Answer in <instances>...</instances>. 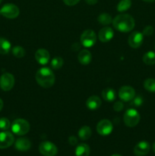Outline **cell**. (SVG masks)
Here are the masks:
<instances>
[{"label":"cell","instance_id":"52a82bcc","mask_svg":"<svg viewBox=\"0 0 155 156\" xmlns=\"http://www.w3.org/2000/svg\"><path fill=\"white\" fill-rule=\"evenodd\" d=\"M39 151L44 156H55L58 152L56 145L49 141L42 142L39 146Z\"/></svg>","mask_w":155,"mask_h":156},{"label":"cell","instance_id":"44dd1931","mask_svg":"<svg viewBox=\"0 0 155 156\" xmlns=\"http://www.w3.org/2000/svg\"><path fill=\"white\" fill-rule=\"evenodd\" d=\"M12 47V44L8 40L0 37V54H7L9 53Z\"/></svg>","mask_w":155,"mask_h":156},{"label":"cell","instance_id":"83f0119b","mask_svg":"<svg viewBox=\"0 0 155 156\" xmlns=\"http://www.w3.org/2000/svg\"><path fill=\"white\" fill-rule=\"evenodd\" d=\"M64 61L62 57L59 56H56V57L53 58L51 61V66L53 69H59L62 68L63 66Z\"/></svg>","mask_w":155,"mask_h":156},{"label":"cell","instance_id":"8992f818","mask_svg":"<svg viewBox=\"0 0 155 156\" xmlns=\"http://www.w3.org/2000/svg\"><path fill=\"white\" fill-rule=\"evenodd\" d=\"M0 12H1V15L2 16L6 18H9V19L16 18L20 13L18 6L12 4V3H7V4L4 5L0 9Z\"/></svg>","mask_w":155,"mask_h":156},{"label":"cell","instance_id":"cb8c5ba5","mask_svg":"<svg viewBox=\"0 0 155 156\" xmlns=\"http://www.w3.org/2000/svg\"><path fill=\"white\" fill-rule=\"evenodd\" d=\"M97 21H98L99 24L104 26L108 25V24H111V23L112 22V17H111L110 15H109V14L107 13L100 14V15L98 16Z\"/></svg>","mask_w":155,"mask_h":156},{"label":"cell","instance_id":"6da1fadb","mask_svg":"<svg viewBox=\"0 0 155 156\" xmlns=\"http://www.w3.org/2000/svg\"><path fill=\"white\" fill-rule=\"evenodd\" d=\"M114 28L123 33L131 31L135 27V21L133 17L128 14H120L112 21Z\"/></svg>","mask_w":155,"mask_h":156},{"label":"cell","instance_id":"d590c367","mask_svg":"<svg viewBox=\"0 0 155 156\" xmlns=\"http://www.w3.org/2000/svg\"><path fill=\"white\" fill-rule=\"evenodd\" d=\"M2 108H3V101L0 98V111H2Z\"/></svg>","mask_w":155,"mask_h":156},{"label":"cell","instance_id":"f35d334b","mask_svg":"<svg viewBox=\"0 0 155 156\" xmlns=\"http://www.w3.org/2000/svg\"><path fill=\"white\" fill-rule=\"evenodd\" d=\"M111 156H122V155H119V154H114V155H111Z\"/></svg>","mask_w":155,"mask_h":156},{"label":"cell","instance_id":"1f68e13d","mask_svg":"<svg viewBox=\"0 0 155 156\" xmlns=\"http://www.w3.org/2000/svg\"><path fill=\"white\" fill-rule=\"evenodd\" d=\"M79 1L80 0H63L64 3L68 6L75 5L76 4H78L79 2Z\"/></svg>","mask_w":155,"mask_h":156},{"label":"cell","instance_id":"d6986e66","mask_svg":"<svg viewBox=\"0 0 155 156\" xmlns=\"http://www.w3.org/2000/svg\"><path fill=\"white\" fill-rule=\"evenodd\" d=\"M91 149L85 143L79 144L75 149V156H89Z\"/></svg>","mask_w":155,"mask_h":156},{"label":"cell","instance_id":"f546056e","mask_svg":"<svg viewBox=\"0 0 155 156\" xmlns=\"http://www.w3.org/2000/svg\"><path fill=\"white\" fill-rule=\"evenodd\" d=\"M153 33V27L152 26H146L143 30V34L144 36H151Z\"/></svg>","mask_w":155,"mask_h":156},{"label":"cell","instance_id":"d4e9b609","mask_svg":"<svg viewBox=\"0 0 155 156\" xmlns=\"http://www.w3.org/2000/svg\"><path fill=\"white\" fill-rule=\"evenodd\" d=\"M132 5L131 0H121L117 5V11L119 12H124L130 9Z\"/></svg>","mask_w":155,"mask_h":156},{"label":"cell","instance_id":"74e56055","mask_svg":"<svg viewBox=\"0 0 155 156\" xmlns=\"http://www.w3.org/2000/svg\"><path fill=\"white\" fill-rule=\"evenodd\" d=\"M152 149H153V152H154V153H155V143L153 144V146H152Z\"/></svg>","mask_w":155,"mask_h":156},{"label":"cell","instance_id":"2e32d148","mask_svg":"<svg viewBox=\"0 0 155 156\" xmlns=\"http://www.w3.org/2000/svg\"><path fill=\"white\" fill-rule=\"evenodd\" d=\"M15 149L18 151L25 152L29 150L31 147V143L27 138H19L16 140L15 143Z\"/></svg>","mask_w":155,"mask_h":156},{"label":"cell","instance_id":"4dcf8cb0","mask_svg":"<svg viewBox=\"0 0 155 156\" xmlns=\"http://www.w3.org/2000/svg\"><path fill=\"white\" fill-rule=\"evenodd\" d=\"M123 108H124V105H123V103L122 101H117L114 104L113 109L115 111L119 112V111H122Z\"/></svg>","mask_w":155,"mask_h":156},{"label":"cell","instance_id":"7402d4cb","mask_svg":"<svg viewBox=\"0 0 155 156\" xmlns=\"http://www.w3.org/2000/svg\"><path fill=\"white\" fill-rule=\"evenodd\" d=\"M92 131L91 129L88 126H84L79 129L78 131V137L81 140H87L91 136Z\"/></svg>","mask_w":155,"mask_h":156},{"label":"cell","instance_id":"7c38bea8","mask_svg":"<svg viewBox=\"0 0 155 156\" xmlns=\"http://www.w3.org/2000/svg\"><path fill=\"white\" fill-rule=\"evenodd\" d=\"M15 142V138L12 133L4 131L0 133V149H7Z\"/></svg>","mask_w":155,"mask_h":156},{"label":"cell","instance_id":"f1b7e54d","mask_svg":"<svg viewBox=\"0 0 155 156\" xmlns=\"http://www.w3.org/2000/svg\"><path fill=\"white\" fill-rule=\"evenodd\" d=\"M11 123L9 119L5 117H2L0 118V129L2 130H7L10 128Z\"/></svg>","mask_w":155,"mask_h":156},{"label":"cell","instance_id":"e575fe53","mask_svg":"<svg viewBox=\"0 0 155 156\" xmlns=\"http://www.w3.org/2000/svg\"><path fill=\"white\" fill-rule=\"evenodd\" d=\"M86 2V3H88V5H95L96 3H97L98 0H84Z\"/></svg>","mask_w":155,"mask_h":156},{"label":"cell","instance_id":"9a60e30c","mask_svg":"<svg viewBox=\"0 0 155 156\" xmlns=\"http://www.w3.org/2000/svg\"><path fill=\"white\" fill-rule=\"evenodd\" d=\"M99 39L101 42L107 43L110 41L114 37L113 30L110 27H105L99 31Z\"/></svg>","mask_w":155,"mask_h":156},{"label":"cell","instance_id":"60d3db41","mask_svg":"<svg viewBox=\"0 0 155 156\" xmlns=\"http://www.w3.org/2000/svg\"><path fill=\"white\" fill-rule=\"evenodd\" d=\"M0 15H1V12H0Z\"/></svg>","mask_w":155,"mask_h":156},{"label":"cell","instance_id":"3957f363","mask_svg":"<svg viewBox=\"0 0 155 156\" xmlns=\"http://www.w3.org/2000/svg\"><path fill=\"white\" fill-rule=\"evenodd\" d=\"M12 133L18 136L27 134L30 130V123L24 119H17L11 125Z\"/></svg>","mask_w":155,"mask_h":156},{"label":"cell","instance_id":"ab89813d","mask_svg":"<svg viewBox=\"0 0 155 156\" xmlns=\"http://www.w3.org/2000/svg\"><path fill=\"white\" fill-rule=\"evenodd\" d=\"M3 1V0H0V4H1V2H2Z\"/></svg>","mask_w":155,"mask_h":156},{"label":"cell","instance_id":"5bb4252c","mask_svg":"<svg viewBox=\"0 0 155 156\" xmlns=\"http://www.w3.org/2000/svg\"><path fill=\"white\" fill-rule=\"evenodd\" d=\"M35 59L40 65H46L50 59V53L45 49H39L35 53Z\"/></svg>","mask_w":155,"mask_h":156},{"label":"cell","instance_id":"ffe728a7","mask_svg":"<svg viewBox=\"0 0 155 156\" xmlns=\"http://www.w3.org/2000/svg\"><path fill=\"white\" fill-rule=\"evenodd\" d=\"M102 97L106 101L112 102L115 99V91L112 88H105L102 91Z\"/></svg>","mask_w":155,"mask_h":156},{"label":"cell","instance_id":"9c48e42d","mask_svg":"<svg viewBox=\"0 0 155 156\" xmlns=\"http://www.w3.org/2000/svg\"><path fill=\"white\" fill-rule=\"evenodd\" d=\"M112 129H113V126L112 123H111L110 120H102L97 123V131L100 135L101 136H108L112 133Z\"/></svg>","mask_w":155,"mask_h":156},{"label":"cell","instance_id":"277c9868","mask_svg":"<svg viewBox=\"0 0 155 156\" xmlns=\"http://www.w3.org/2000/svg\"><path fill=\"white\" fill-rule=\"evenodd\" d=\"M140 119H141V117H140L139 113L134 108L128 109L125 113L124 117H123L125 124L129 127H135V126H137L139 123Z\"/></svg>","mask_w":155,"mask_h":156},{"label":"cell","instance_id":"484cf974","mask_svg":"<svg viewBox=\"0 0 155 156\" xmlns=\"http://www.w3.org/2000/svg\"><path fill=\"white\" fill-rule=\"evenodd\" d=\"M144 87L147 91L150 92H155V79H147L144 82Z\"/></svg>","mask_w":155,"mask_h":156},{"label":"cell","instance_id":"8fae6325","mask_svg":"<svg viewBox=\"0 0 155 156\" xmlns=\"http://www.w3.org/2000/svg\"><path fill=\"white\" fill-rule=\"evenodd\" d=\"M129 44L132 48H138L143 44L144 41V34L139 31H134L129 35Z\"/></svg>","mask_w":155,"mask_h":156},{"label":"cell","instance_id":"d6a6232c","mask_svg":"<svg viewBox=\"0 0 155 156\" xmlns=\"http://www.w3.org/2000/svg\"><path fill=\"white\" fill-rule=\"evenodd\" d=\"M68 143L71 146H74V145H76L78 143L77 138L75 136H70L68 138Z\"/></svg>","mask_w":155,"mask_h":156},{"label":"cell","instance_id":"ac0fdd59","mask_svg":"<svg viewBox=\"0 0 155 156\" xmlns=\"http://www.w3.org/2000/svg\"><path fill=\"white\" fill-rule=\"evenodd\" d=\"M78 59L79 62L82 65H88L91 62V59H92L91 52L88 51V50H81L78 55Z\"/></svg>","mask_w":155,"mask_h":156},{"label":"cell","instance_id":"e0dca14e","mask_svg":"<svg viewBox=\"0 0 155 156\" xmlns=\"http://www.w3.org/2000/svg\"><path fill=\"white\" fill-rule=\"evenodd\" d=\"M101 105V100L96 95H92L88 98L86 101V106L89 110H97Z\"/></svg>","mask_w":155,"mask_h":156},{"label":"cell","instance_id":"ba28073f","mask_svg":"<svg viewBox=\"0 0 155 156\" xmlns=\"http://www.w3.org/2000/svg\"><path fill=\"white\" fill-rule=\"evenodd\" d=\"M15 85V77L9 73H5L0 77V88L5 91H9Z\"/></svg>","mask_w":155,"mask_h":156},{"label":"cell","instance_id":"7a4b0ae2","mask_svg":"<svg viewBox=\"0 0 155 156\" xmlns=\"http://www.w3.org/2000/svg\"><path fill=\"white\" fill-rule=\"evenodd\" d=\"M35 79L39 85L45 88H50L55 83V75L50 68H40L35 75Z\"/></svg>","mask_w":155,"mask_h":156},{"label":"cell","instance_id":"836d02e7","mask_svg":"<svg viewBox=\"0 0 155 156\" xmlns=\"http://www.w3.org/2000/svg\"><path fill=\"white\" fill-rule=\"evenodd\" d=\"M142 102H143V100L141 97L135 98V100H134V104H135L136 106H140V105L142 104Z\"/></svg>","mask_w":155,"mask_h":156},{"label":"cell","instance_id":"8d00e7d4","mask_svg":"<svg viewBox=\"0 0 155 156\" xmlns=\"http://www.w3.org/2000/svg\"><path fill=\"white\" fill-rule=\"evenodd\" d=\"M144 2H153L155 0H143Z\"/></svg>","mask_w":155,"mask_h":156},{"label":"cell","instance_id":"4316f807","mask_svg":"<svg viewBox=\"0 0 155 156\" xmlns=\"http://www.w3.org/2000/svg\"><path fill=\"white\" fill-rule=\"evenodd\" d=\"M12 54L17 58H22L25 56V50L21 46H15L12 50Z\"/></svg>","mask_w":155,"mask_h":156},{"label":"cell","instance_id":"603a6c76","mask_svg":"<svg viewBox=\"0 0 155 156\" xmlns=\"http://www.w3.org/2000/svg\"><path fill=\"white\" fill-rule=\"evenodd\" d=\"M143 62L147 66H152L155 64V53L153 51H148L144 54L142 57Z\"/></svg>","mask_w":155,"mask_h":156},{"label":"cell","instance_id":"30bf717a","mask_svg":"<svg viewBox=\"0 0 155 156\" xmlns=\"http://www.w3.org/2000/svg\"><path fill=\"white\" fill-rule=\"evenodd\" d=\"M135 96V89L131 86H122L119 91V97L122 101H131L133 100Z\"/></svg>","mask_w":155,"mask_h":156},{"label":"cell","instance_id":"4fadbf2b","mask_svg":"<svg viewBox=\"0 0 155 156\" xmlns=\"http://www.w3.org/2000/svg\"><path fill=\"white\" fill-rule=\"evenodd\" d=\"M150 144L147 141H141L134 148V153L136 156H144L150 152Z\"/></svg>","mask_w":155,"mask_h":156},{"label":"cell","instance_id":"5b68a950","mask_svg":"<svg viewBox=\"0 0 155 156\" xmlns=\"http://www.w3.org/2000/svg\"><path fill=\"white\" fill-rule=\"evenodd\" d=\"M97 41V36L95 32L91 29L84 30L81 36V43L82 45L87 48L94 47Z\"/></svg>","mask_w":155,"mask_h":156}]
</instances>
